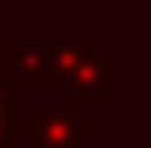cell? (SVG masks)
Segmentation results:
<instances>
[{
  "label": "cell",
  "mask_w": 151,
  "mask_h": 148,
  "mask_svg": "<svg viewBox=\"0 0 151 148\" xmlns=\"http://www.w3.org/2000/svg\"><path fill=\"white\" fill-rule=\"evenodd\" d=\"M14 99H18V88L11 85V78H7V71H4V64H0V110L14 113Z\"/></svg>",
  "instance_id": "4"
},
{
  "label": "cell",
  "mask_w": 151,
  "mask_h": 148,
  "mask_svg": "<svg viewBox=\"0 0 151 148\" xmlns=\"http://www.w3.org/2000/svg\"><path fill=\"white\" fill-rule=\"evenodd\" d=\"M18 141L28 138L32 148H81L84 138L99 134V120L84 116L70 102H35L25 120H14Z\"/></svg>",
  "instance_id": "2"
},
{
  "label": "cell",
  "mask_w": 151,
  "mask_h": 148,
  "mask_svg": "<svg viewBox=\"0 0 151 148\" xmlns=\"http://www.w3.org/2000/svg\"><path fill=\"white\" fill-rule=\"evenodd\" d=\"M0 148H18V134H14V116L0 110Z\"/></svg>",
  "instance_id": "5"
},
{
  "label": "cell",
  "mask_w": 151,
  "mask_h": 148,
  "mask_svg": "<svg viewBox=\"0 0 151 148\" xmlns=\"http://www.w3.org/2000/svg\"><path fill=\"white\" fill-rule=\"evenodd\" d=\"M0 64L11 78V85L21 88H60V71L53 60L49 42H0Z\"/></svg>",
  "instance_id": "3"
},
{
  "label": "cell",
  "mask_w": 151,
  "mask_h": 148,
  "mask_svg": "<svg viewBox=\"0 0 151 148\" xmlns=\"http://www.w3.org/2000/svg\"><path fill=\"white\" fill-rule=\"evenodd\" d=\"M49 49L60 71V92L70 106H84V102L109 106L116 99V64L113 57L99 49V42L63 39V42H49Z\"/></svg>",
  "instance_id": "1"
}]
</instances>
